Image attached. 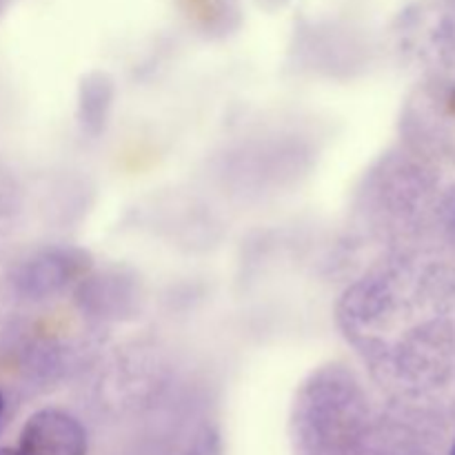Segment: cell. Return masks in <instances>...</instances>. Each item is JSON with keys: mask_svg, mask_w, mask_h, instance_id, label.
<instances>
[{"mask_svg": "<svg viewBox=\"0 0 455 455\" xmlns=\"http://www.w3.org/2000/svg\"><path fill=\"white\" fill-rule=\"evenodd\" d=\"M3 409H4V403H3V395H0V420H3Z\"/></svg>", "mask_w": 455, "mask_h": 455, "instance_id": "obj_5", "label": "cell"}, {"mask_svg": "<svg viewBox=\"0 0 455 455\" xmlns=\"http://www.w3.org/2000/svg\"><path fill=\"white\" fill-rule=\"evenodd\" d=\"M67 278H69V269H65V258H60L58 253H44V256L27 262L20 283L25 291L34 293V296H44V293H53L56 289H60Z\"/></svg>", "mask_w": 455, "mask_h": 455, "instance_id": "obj_2", "label": "cell"}, {"mask_svg": "<svg viewBox=\"0 0 455 455\" xmlns=\"http://www.w3.org/2000/svg\"><path fill=\"white\" fill-rule=\"evenodd\" d=\"M451 455H455V444H453V449H451Z\"/></svg>", "mask_w": 455, "mask_h": 455, "instance_id": "obj_6", "label": "cell"}, {"mask_svg": "<svg viewBox=\"0 0 455 455\" xmlns=\"http://www.w3.org/2000/svg\"><path fill=\"white\" fill-rule=\"evenodd\" d=\"M0 455H20V453H18V449H9V447H3V449H0Z\"/></svg>", "mask_w": 455, "mask_h": 455, "instance_id": "obj_4", "label": "cell"}, {"mask_svg": "<svg viewBox=\"0 0 455 455\" xmlns=\"http://www.w3.org/2000/svg\"><path fill=\"white\" fill-rule=\"evenodd\" d=\"M20 455H87L83 425L60 409L36 411L25 422L18 440Z\"/></svg>", "mask_w": 455, "mask_h": 455, "instance_id": "obj_1", "label": "cell"}, {"mask_svg": "<svg viewBox=\"0 0 455 455\" xmlns=\"http://www.w3.org/2000/svg\"><path fill=\"white\" fill-rule=\"evenodd\" d=\"M111 83L107 80V76L93 74L87 80H83V87H80V118L83 124L89 132H100V127L105 124L107 109L111 105Z\"/></svg>", "mask_w": 455, "mask_h": 455, "instance_id": "obj_3", "label": "cell"}]
</instances>
